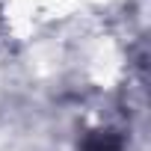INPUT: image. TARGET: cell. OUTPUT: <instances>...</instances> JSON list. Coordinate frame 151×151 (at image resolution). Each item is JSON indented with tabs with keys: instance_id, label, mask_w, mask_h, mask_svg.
Returning <instances> with one entry per match:
<instances>
[{
	"instance_id": "6da1fadb",
	"label": "cell",
	"mask_w": 151,
	"mask_h": 151,
	"mask_svg": "<svg viewBox=\"0 0 151 151\" xmlns=\"http://www.w3.org/2000/svg\"><path fill=\"white\" fill-rule=\"evenodd\" d=\"M83 151H122V145L113 133H89L83 142Z\"/></svg>"
}]
</instances>
